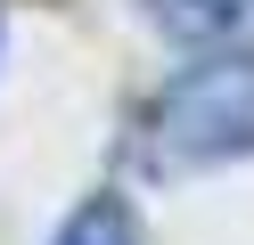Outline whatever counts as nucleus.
<instances>
[{
  "instance_id": "obj_1",
  "label": "nucleus",
  "mask_w": 254,
  "mask_h": 245,
  "mask_svg": "<svg viewBox=\"0 0 254 245\" xmlns=\"http://www.w3.org/2000/svg\"><path fill=\"white\" fill-rule=\"evenodd\" d=\"M156 172H213V163L254 155V57L205 49V65L172 74L139 123Z\"/></svg>"
},
{
  "instance_id": "obj_2",
  "label": "nucleus",
  "mask_w": 254,
  "mask_h": 245,
  "mask_svg": "<svg viewBox=\"0 0 254 245\" xmlns=\"http://www.w3.org/2000/svg\"><path fill=\"white\" fill-rule=\"evenodd\" d=\"M148 16L189 49H238L254 41V0H148Z\"/></svg>"
},
{
  "instance_id": "obj_3",
  "label": "nucleus",
  "mask_w": 254,
  "mask_h": 245,
  "mask_svg": "<svg viewBox=\"0 0 254 245\" xmlns=\"http://www.w3.org/2000/svg\"><path fill=\"white\" fill-rule=\"evenodd\" d=\"M58 245H139V221H131L123 196H90V204L58 229Z\"/></svg>"
}]
</instances>
